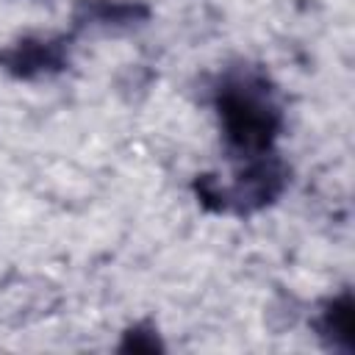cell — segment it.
Masks as SVG:
<instances>
[{
	"label": "cell",
	"mask_w": 355,
	"mask_h": 355,
	"mask_svg": "<svg viewBox=\"0 0 355 355\" xmlns=\"http://www.w3.org/2000/svg\"><path fill=\"white\" fill-rule=\"evenodd\" d=\"M208 105L230 164L277 153L286 130V103L269 69L250 58L227 61L208 80Z\"/></svg>",
	"instance_id": "obj_1"
},
{
	"label": "cell",
	"mask_w": 355,
	"mask_h": 355,
	"mask_svg": "<svg viewBox=\"0 0 355 355\" xmlns=\"http://www.w3.org/2000/svg\"><path fill=\"white\" fill-rule=\"evenodd\" d=\"M291 169L280 158V153H269L244 164H233L230 180H219L205 172L191 180V191L197 202L219 216H252L269 205H275L288 189Z\"/></svg>",
	"instance_id": "obj_2"
},
{
	"label": "cell",
	"mask_w": 355,
	"mask_h": 355,
	"mask_svg": "<svg viewBox=\"0 0 355 355\" xmlns=\"http://www.w3.org/2000/svg\"><path fill=\"white\" fill-rule=\"evenodd\" d=\"M75 39L78 36L72 31L22 33L14 42L0 44V72L25 83L58 78L72 64Z\"/></svg>",
	"instance_id": "obj_3"
},
{
	"label": "cell",
	"mask_w": 355,
	"mask_h": 355,
	"mask_svg": "<svg viewBox=\"0 0 355 355\" xmlns=\"http://www.w3.org/2000/svg\"><path fill=\"white\" fill-rule=\"evenodd\" d=\"M153 8L147 0H75L69 11V31L83 36L89 31L125 33L147 25Z\"/></svg>",
	"instance_id": "obj_4"
},
{
	"label": "cell",
	"mask_w": 355,
	"mask_h": 355,
	"mask_svg": "<svg viewBox=\"0 0 355 355\" xmlns=\"http://www.w3.org/2000/svg\"><path fill=\"white\" fill-rule=\"evenodd\" d=\"M311 330L324 349L352 355L355 352V300L349 288L324 297L311 316Z\"/></svg>",
	"instance_id": "obj_5"
},
{
	"label": "cell",
	"mask_w": 355,
	"mask_h": 355,
	"mask_svg": "<svg viewBox=\"0 0 355 355\" xmlns=\"http://www.w3.org/2000/svg\"><path fill=\"white\" fill-rule=\"evenodd\" d=\"M116 352H164V341H161V333L153 322H136L130 324L119 344H116Z\"/></svg>",
	"instance_id": "obj_6"
}]
</instances>
